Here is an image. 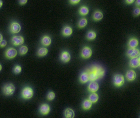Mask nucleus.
I'll return each instance as SVG.
<instances>
[{
	"label": "nucleus",
	"instance_id": "1",
	"mask_svg": "<svg viewBox=\"0 0 140 118\" xmlns=\"http://www.w3.org/2000/svg\"><path fill=\"white\" fill-rule=\"evenodd\" d=\"M86 72L89 76V81L91 82L96 81L100 78H102L105 74V70L100 65H93Z\"/></svg>",
	"mask_w": 140,
	"mask_h": 118
},
{
	"label": "nucleus",
	"instance_id": "2",
	"mask_svg": "<svg viewBox=\"0 0 140 118\" xmlns=\"http://www.w3.org/2000/svg\"><path fill=\"white\" fill-rule=\"evenodd\" d=\"M15 86L12 83H7L3 86V92L5 96H11L15 92Z\"/></svg>",
	"mask_w": 140,
	"mask_h": 118
},
{
	"label": "nucleus",
	"instance_id": "3",
	"mask_svg": "<svg viewBox=\"0 0 140 118\" xmlns=\"http://www.w3.org/2000/svg\"><path fill=\"white\" fill-rule=\"evenodd\" d=\"M113 83L115 87H121L125 83V78L122 75L119 74H116L114 76Z\"/></svg>",
	"mask_w": 140,
	"mask_h": 118
},
{
	"label": "nucleus",
	"instance_id": "4",
	"mask_svg": "<svg viewBox=\"0 0 140 118\" xmlns=\"http://www.w3.org/2000/svg\"><path fill=\"white\" fill-rule=\"evenodd\" d=\"M33 95H34L33 90L28 87L24 88L22 90V92H21L22 97L25 99H29L32 98Z\"/></svg>",
	"mask_w": 140,
	"mask_h": 118
},
{
	"label": "nucleus",
	"instance_id": "5",
	"mask_svg": "<svg viewBox=\"0 0 140 118\" xmlns=\"http://www.w3.org/2000/svg\"><path fill=\"white\" fill-rule=\"evenodd\" d=\"M140 54L139 50L137 48H129L127 52V55L130 59L134 58H139Z\"/></svg>",
	"mask_w": 140,
	"mask_h": 118
},
{
	"label": "nucleus",
	"instance_id": "6",
	"mask_svg": "<svg viewBox=\"0 0 140 118\" xmlns=\"http://www.w3.org/2000/svg\"><path fill=\"white\" fill-rule=\"evenodd\" d=\"M92 54V51L91 48L88 46H85L81 52V56L84 59H88L91 57Z\"/></svg>",
	"mask_w": 140,
	"mask_h": 118
},
{
	"label": "nucleus",
	"instance_id": "7",
	"mask_svg": "<svg viewBox=\"0 0 140 118\" xmlns=\"http://www.w3.org/2000/svg\"><path fill=\"white\" fill-rule=\"evenodd\" d=\"M11 41L14 46H20L23 44L24 38L21 36H14L12 38Z\"/></svg>",
	"mask_w": 140,
	"mask_h": 118
},
{
	"label": "nucleus",
	"instance_id": "8",
	"mask_svg": "<svg viewBox=\"0 0 140 118\" xmlns=\"http://www.w3.org/2000/svg\"><path fill=\"white\" fill-rule=\"evenodd\" d=\"M18 54V51L14 48H9L5 52V56L7 59H11L15 58Z\"/></svg>",
	"mask_w": 140,
	"mask_h": 118
},
{
	"label": "nucleus",
	"instance_id": "9",
	"mask_svg": "<svg viewBox=\"0 0 140 118\" xmlns=\"http://www.w3.org/2000/svg\"><path fill=\"white\" fill-rule=\"evenodd\" d=\"M21 30V26L17 22H12L10 26V31L12 34H17Z\"/></svg>",
	"mask_w": 140,
	"mask_h": 118
},
{
	"label": "nucleus",
	"instance_id": "10",
	"mask_svg": "<svg viewBox=\"0 0 140 118\" xmlns=\"http://www.w3.org/2000/svg\"><path fill=\"white\" fill-rule=\"evenodd\" d=\"M50 111H51V108H50V106L47 104L41 105L39 108V112L43 115H47L50 112Z\"/></svg>",
	"mask_w": 140,
	"mask_h": 118
},
{
	"label": "nucleus",
	"instance_id": "11",
	"mask_svg": "<svg viewBox=\"0 0 140 118\" xmlns=\"http://www.w3.org/2000/svg\"><path fill=\"white\" fill-rule=\"evenodd\" d=\"M129 66L134 69L138 68L140 66V58H134L130 59L129 61Z\"/></svg>",
	"mask_w": 140,
	"mask_h": 118
},
{
	"label": "nucleus",
	"instance_id": "12",
	"mask_svg": "<svg viewBox=\"0 0 140 118\" xmlns=\"http://www.w3.org/2000/svg\"><path fill=\"white\" fill-rule=\"evenodd\" d=\"M99 89V85L97 82L92 81L90 82L88 85V90L92 93H96Z\"/></svg>",
	"mask_w": 140,
	"mask_h": 118
},
{
	"label": "nucleus",
	"instance_id": "13",
	"mask_svg": "<svg viewBox=\"0 0 140 118\" xmlns=\"http://www.w3.org/2000/svg\"><path fill=\"white\" fill-rule=\"evenodd\" d=\"M136 77H137V74L134 70H129L127 72L126 78L129 81H132L136 78Z\"/></svg>",
	"mask_w": 140,
	"mask_h": 118
},
{
	"label": "nucleus",
	"instance_id": "14",
	"mask_svg": "<svg viewBox=\"0 0 140 118\" xmlns=\"http://www.w3.org/2000/svg\"><path fill=\"white\" fill-rule=\"evenodd\" d=\"M70 59H71L70 55L67 51H63L61 52L60 56V59L61 61H63V63H68L70 61Z\"/></svg>",
	"mask_w": 140,
	"mask_h": 118
},
{
	"label": "nucleus",
	"instance_id": "15",
	"mask_svg": "<svg viewBox=\"0 0 140 118\" xmlns=\"http://www.w3.org/2000/svg\"><path fill=\"white\" fill-rule=\"evenodd\" d=\"M138 40L136 38H131L128 42V46L129 48H136L138 45Z\"/></svg>",
	"mask_w": 140,
	"mask_h": 118
},
{
	"label": "nucleus",
	"instance_id": "16",
	"mask_svg": "<svg viewBox=\"0 0 140 118\" xmlns=\"http://www.w3.org/2000/svg\"><path fill=\"white\" fill-rule=\"evenodd\" d=\"M64 115L65 118H74L75 113L72 108H68L65 110Z\"/></svg>",
	"mask_w": 140,
	"mask_h": 118
},
{
	"label": "nucleus",
	"instance_id": "17",
	"mask_svg": "<svg viewBox=\"0 0 140 118\" xmlns=\"http://www.w3.org/2000/svg\"><path fill=\"white\" fill-rule=\"evenodd\" d=\"M89 81V76L87 72H83L81 73L80 77V81L81 83H86Z\"/></svg>",
	"mask_w": 140,
	"mask_h": 118
},
{
	"label": "nucleus",
	"instance_id": "18",
	"mask_svg": "<svg viewBox=\"0 0 140 118\" xmlns=\"http://www.w3.org/2000/svg\"><path fill=\"white\" fill-rule=\"evenodd\" d=\"M72 34V28L69 26H65L62 30V34L64 36H70Z\"/></svg>",
	"mask_w": 140,
	"mask_h": 118
},
{
	"label": "nucleus",
	"instance_id": "19",
	"mask_svg": "<svg viewBox=\"0 0 140 118\" xmlns=\"http://www.w3.org/2000/svg\"><path fill=\"white\" fill-rule=\"evenodd\" d=\"M41 44L43 46H48L51 45L52 41H51V38L50 37L48 36H44L42 38V39H41Z\"/></svg>",
	"mask_w": 140,
	"mask_h": 118
},
{
	"label": "nucleus",
	"instance_id": "20",
	"mask_svg": "<svg viewBox=\"0 0 140 118\" xmlns=\"http://www.w3.org/2000/svg\"><path fill=\"white\" fill-rule=\"evenodd\" d=\"M92 105V103L91 101H89L88 99H85V101H83V103H82V108L83 110H87L91 108Z\"/></svg>",
	"mask_w": 140,
	"mask_h": 118
},
{
	"label": "nucleus",
	"instance_id": "21",
	"mask_svg": "<svg viewBox=\"0 0 140 118\" xmlns=\"http://www.w3.org/2000/svg\"><path fill=\"white\" fill-rule=\"evenodd\" d=\"M103 17V13L99 11V10H97L92 15L93 20H95V21H100Z\"/></svg>",
	"mask_w": 140,
	"mask_h": 118
},
{
	"label": "nucleus",
	"instance_id": "22",
	"mask_svg": "<svg viewBox=\"0 0 140 118\" xmlns=\"http://www.w3.org/2000/svg\"><path fill=\"white\" fill-rule=\"evenodd\" d=\"M98 99H99V96L96 93H92L88 96V99L91 101L92 103H96L98 101Z\"/></svg>",
	"mask_w": 140,
	"mask_h": 118
},
{
	"label": "nucleus",
	"instance_id": "23",
	"mask_svg": "<svg viewBox=\"0 0 140 118\" xmlns=\"http://www.w3.org/2000/svg\"><path fill=\"white\" fill-rule=\"evenodd\" d=\"M48 53V49L45 47H41L38 50V56L39 57L45 56Z\"/></svg>",
	"mask_w": 140,
	"mask_h": 118
},
{
	"label": "nucleus",
	"instance_id": "24",
	"mask_svg": "<svg viewBox=\"0 0 140 118\" xmlns=\"http://www.w3.org/2000/svg\"><path fill=\"white\" fill-rule=\"evenodd\" d=\"M88 12H89V10H88V8L87 7H85V6L81 7L80 9V10H79V13L81 15H87L88 14Z\"/></svg>",
	"mask_w": 140,
	"mask_h": 118
},
{
	"label": "nucleus",
	"instance_id": "25",
	"mask_svg": "<svg viewBox=\"0 0 140 118\" xmlns=\"http://www.w3.org/2000/svg\"><path fill=\"white\" fill-rule=\"evenodd\" d=\"M87 25V20L85 18H82L78 22V27L80 28H83L85 27H86Z\"/></svg>",
	"mask_w": 140,
	"mask_h": 118
},
{
	"label": "nucleus",
	"instance_id": "26",
	"mask_svg": "<svg viewBox=\"0 0 140 118\" xmlns=\"http://www.w3.org/2000/svg\"><path fill=\"white\" fill-rule=\"evenodd\" d=\"M86 37H87V39H88V40H94L96 38V34L94 31H89L87 33Z\"/></svg>",
	"mask_w": 140,
	"mask_h": 118
},
{
	"label": "nucleus",
	"instance_id": "27",
	"mask_svg": "<svg viewBox=\"0 0 140 118\" xmlns=\"http://www.w3.org/2000/svg\"><path fill=\"white\" fill-rule=\"evenodd\" d=\"M28 52V48L27 46H22L20 48V50H19V53H20V55L21 56H23V55L26 54Z\"/></svg>",
	"mask_w": 140,
	"mask_h": 118
},
{
	"label": "nucleus",
	"instance_id": "28",
	"mask_svg": "<svg viewBox=\"0 0 140 118\" xmlns=\"http://www.w3.org/2000/svg\"><path fill=\"white\" fill-rule=\"evenodd\" d=\"M55 96H56V95H55V93L54 92H49L46 97H47V99L49 101H52L55 98Z\"/></svg>",
	"mask_w": 140,
	"mask_h": 118
},
{
	"label": "nucleus",
	"instance_id": "29",
	"mask_svg": "<svg viewBox=\"0 0 140 118\" xmlns=\"http://www.w3.org/2000/svg\"><path fill=\"white\" fill-rule=\"evenodd\" d=\"M21 72V67L20 65H16L15 67L14 68V72L16 74H18Z\"/></svg>",
	"mask_w": 140,
	"mask_h": 118
},
{
	"label": "nucleus",
	"instance_id": "30",
	"mask_svg": "<svg viewBox=\"0 0 140 118\" xmlns=\"http://www.w3.org/2000/svg\"><path fill=\"white\" fill-rule=\"evenodd\" d=\"M134 14L135 15H139L140 14V9L139 7L135 9V10H134Z\"/></svg>",
	"mask_w": 140,
	"mask_h": 118
},
{
	"label": "nucleus",
	"instance_id": "31",
	"mask_svg": "<svg viewBox=\"0 0 140 118\" xmlns=\"http://www.w3.org/2000/svg\"><path fill=\"white\" fill-rule=\"evenodd\" d=\"M7 41L6 40H3L2 41V42L0 43V47H5V46L7 45Z\"/></svg>",
	"mask_w": 140,
	"mask_h": 118
},
{
	"label": "nucleus",
	"instance_id": "32",
	"mask_svg": "<svg viewBox=\"0 0 140 118\" xmlns=\"http://www.w3.org/2000/svg\"><path fill=\"white\" fill-rule=\"evenodd\" d=\"M80 0H70V3H72V5H76L77 3H80Z\"/></svg>",
	"mask_w": 140,
	"mask_h": 118
},
{
	"label": "nucleus",
	"instance_id": "33",
	"mask_svg": "<svg viewBox=\"0 0 140 118\" xmlns=\"http://www.w3.org/2000/svg\"><path fill=\"white\" fill-rule=\"evenodd\" d=\"M125 2L128 4H132L134 2V0H127V1H125Z\"/></svg>",
	"mask_w": 140,
	"mask_h": 118
},
{
	"label": "nucleus",
	"instance_id": "34",
	"mask_svg": "<svg viewBox=\"0 0 140 118\" xmlns=\"http://www.w3.org/2000/svg\"><path fill=\"white\" fill-rule=\"evenodd\" d=\"M20 3L21 5H25V3H27V0H21V1H20Z\"/></svg>",
	"mask_w": 140,
	"mask_h": 118
},
{
	"label": "nucleus",
	"instance_id": "35",
	"mask_svg": "<svg viewBox=\"0 0 140 118\" xmlns=\"http://www.w3.org/2000/svg\"><path fill=\"white\" fill-rule=\"evenodd\" d=\"M2 41H3V36H2V34H0V43Z\"/></svg>",
	"mask_w": 140,
	"mask_h": 118
},
{
	"label": "nucleus",
	"instance_id": "36",
	"mask_svg": "<svg viewBox=\"0 0 140 118\" xmlns=\"http://www.w3.org/2000/svg\"><path fill=\"white\" fill-rule=\"evenodd\" d=\"M136 5H137V6H139V5H140V1L139 0H137V1H136Z\"/></svg>",
	"mask_w": 140,
	"mask_h": 118
},
{
	"label": "nucleus",
	"instance_id": "37",
	"mask_svg": "<svg viewBox=\"0 0 140 118\" xmlns=\"http://www.w3.org/2000/svg\"><path fill=\"white\" fill-rule=\"evenodd\" d=\"M2 5H3V2L0 0V8L2 7Z\"/></svg>",
	"mask_w": 140,
	"mask_h": 118
},
{
	"label": "nucleus",
	"instance_id": "38",
	"mask_svg": "<svg viewBox=\"0 0 140 118\" xmlns=\"http://www.w3.org/2000/svg\"><path fill=\"white\" fill-rule=\"evenodd\" d=\"M2 65L0 64V71L2 70Z\"/></svg>",
	"mask_w": 140,
	"mask_h": 118
}]
</instances>
